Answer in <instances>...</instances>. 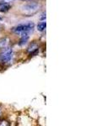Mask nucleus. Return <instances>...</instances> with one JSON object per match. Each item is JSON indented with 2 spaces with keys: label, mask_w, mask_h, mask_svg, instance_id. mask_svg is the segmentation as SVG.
I'll use <instances>...</instances> for the list:
<instances>
[{
  "label": "nucleus",
  "mask_w": 112,
  "mask_h": 126,
  "mask_svg": "<svg viewBox=\"0 0 112 126\" xmlns=\"http://www.w3.org/2000/svg\"><path fill=\"white\" fill-rule=\"evenodd\" d=\"M40 4L36 3H29L27 4H24L21 7V12L24 15L30 16L34 14L37 13L38 10L40 9Z\"/></svg>",
  "instance_id": "1"
},
{
  "label": "nucleus",
  "mask_w": 112,
  "mask_h": 126,
  "mask_svg": "<svg viewBox=\"0 0 112 126\" xmlns=\"http://www.w3.org/2000/svg\"><path fill=\"white\" fill-rule=\"evenodd\" d=\"M34 29V24L33 23H29L25 24H19V25L16 26L13 29V31L17 34H23L24 33L30 34V32Z\"/></svg>",
  "instance_id": "2"
},
{
  "label": "nucleus",
  "mask_w": 112,
  "mask_h": 126,
  "mask_svg": "<svg viewBox=\"0 0 112 126\" xmlns=\"http://www.w3.org/2000/svg\"><path fill=\"white\" fill-rule=\"evenodd\" d=\"M0 59H1L2 62L3 63H9L13 59V51L12 49L5 47L3 52L0 55Z\"/></svg>",
  "instance_id": "3"
},
{
  "label": "nucleus",
  "mask_w": 112,
  "mask_h": 126,
  "mask_svg": "<svg viewBox=\"0 0 112 126\" xmlns=\"http://www.w3.org/2000/svg\"><path fill=\"white\" fill-rule=\"evenodd\" d=\"M11 6H10L9 3H1L0 2V12L2 13H6L10 9Z\"/></svg>",
  "instance_id": "4"
},
{
  "label": "nucleus",
  "mask_w": 112,
  "mask_h": 126,
  "mask_svg": "<svg viewBox=\"0 0 112 126\" xmlns=\"http://www.w3.org/2000/svg\"><path fill=\"white\" fill-rule=\"evenodd\" d=\"M46 20H43L42 22H40L37 24V30L39 31L42 32L46 30Z\"/></svg>",
  "instance_id": "5"
},
{
  "label": "nucleus",
  "mask_w": 112,
  "mask_h": 126,
  "mask_svg": "<svg viewBox=\"0 0 112 126\" xmlns=\"http://www.w3.org/2000/svg\"><path fill=\"white\" fill-rule=\"evenodd\" d=\"M9 39L5 38V39H2L0 40V48H5L7 47L8 44H9Z\"/></svg>",
  "instance_id": "6"
},
{
  "label": "nucleus",
  "mask_w": 112,
  "mask_h": 126,
  "mask_svg": "<svg viewBox=\"0 0 112 126\" xmlns=\"http://www.w3.org/2000/svg\"><path fill=\"white\" fill-rule=\"evenodd\" d=\"M38 49V46H37V45H36V43H32L30 46H29V48H28V50H29L30 52H33L35 51V50H36Z\"/></svg>",
  "instance_id": "7"
},
{
  "label": "nucleus",
  "mask_w": 112,
  "mask_h": 126,
  "mask_svg": "<svg viewBox=\"0 0 112 126\" xmlns=\"http://www.w3.org/2000/svg\"><path fill=\"white\" fill-rule=\"evenodd\" d=\"M14 0H0V2L1 3H12Z\"/></svg>",
  "instance_id": "8"
},
{
  "label": "nucleus",
  "mask_w": 112,
  "mask_h": 126,
  "mask_svg": "<svg viewBox=\"0 0 112 126\" xmlns=\"http://www.w3.org/2000/svg\"><path fill=\"white\" fill-rule=\"evenodd\" d=\"M40 20H41V21H43V20L46 19V13H43V14H42V15H41V17H40Z\"/></svg>",
  "instance_id": "9"
},
{
  "label": "nucleus",
  "mask_w": 112,
  "mask_h": 126,
  "mask_svg": "<svg viewBox=\"0 0 112 126\" xmlns=\"http://www.w3.org/2000/svg\"><path fill=\"white\" fill-rule=\"evenodd\" d=\"M1 20H2V18H1V17H0V21H1Z\"/></svg>",
  "instance_id": "10"
},
{
  "label": "nucleus",
  "mask_w": 112,
  "mask_h": 126,
  "mask_svg": "<svg viewBox=\"0 0 112 126\" xmlns=\"http://www.w3.org/2000/svg\"><path fill=\"white\" fill-rule=\"evenodd\" d=\"M0 115H1V109H0Z\"/></svg>",
  "instance_id": "11"
}]
</instances>
